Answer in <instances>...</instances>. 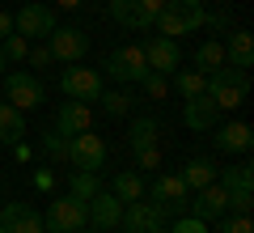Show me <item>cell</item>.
Masks as SVG:
<instances>
[{
  "mask_svg": "<svg viewBox=\"0 0 254 233\" xmlns=\"http://www.w3.org/2000/svg\"><path fill=\"white\" fill-rule=\"evenodd\" d=\"M43 149L51 161H68V136H60L55 127H51V136H43Z\"/></svg>",
  "mask_w": 254,
  "mask_h": 233,
  "instance_id": "32",
  "label": "cell"
},
{
  "mask_svg": "<svg viewBox=\"0 0 254 233\" xmlns=\"http://www.w3.org/2000/svg\"><path fill=\"white\" fill-rule=\"evenodd\" d=\"M68 161H72V170H93L98 174L106 165V140L93 136V127L81 132V136H68Z\"/></svg>",
  "mask_w": 254,
  "mask_h": 233,
  "instance_id": "6",
  "label": "cell"
},
{
  "mask_svg": "<svg viewBox=\"0 0 254 233\" xmlns=\"http://www.w3.org/2000/svg\"><path fill=\"white\" fill-rule=\"evenodd\" d=\"M182 182H187V187H208V182H216V161H212V157H190L187 161V170L178 174Z\"/></svg>",
  "mask_w": 254,
  "mask_h": 233,
  "instance_id": "22",
  "label": "cell"
},
{
  "mask_svg": "<svg viewBox=\"0 0 254 233\" xmlns=\"http://www.w3.org/2000/svg\"><path fill=\"white\" fill-rule=\"evenodd\" d=\"M161 233H208V221H199V216H182V221H174L170 229Z\"/></svg>",
  "mask_w": 254,
  "mask_h": 233,
  "instance_id": "34",
  "label": "cell"
},
{
  "mask_svg": "<svg viewBox=\"0 0 254 233\" xmlns=\"http://www.w3.org/2000/svg\"><path fill=\"white\" fill-rule=\"evenodd\" d=\"M220 64H225V43H216V38H208V43H199V51H195V72H216Z\"/></svg>",
  "mask_w": 254,
  "mask_h": 233,
  "instance_id": "27",
  "label": "cell"
},
{
  "mask_svg": "<svg viewBox=\"0 0 254 233\" xmlns=\"http://www.w3.org/2000/svg\"><path fill=\"white\" fill-rule=\"evenodd\" d=\"M157 119H148V115H140V119H131V127H127V144H131V153L136 149H148V144H157Z\"/></svg>",
  "mask_w": 254,
  "mask_h": 233,
  "instance_id": "26",
  "label": "cell"
},
{
  "mask_svg": "<svg viewBox=\"0 0 254 233\" xmlns=\"http://www.w3.org/2000/svg\"><path fill=\"white\" fill-rule=\"evenodd\" d=\"M140 51H144V64H148V72H165V77H170V72L182 64V51H178V43H174V38H165V34H153V38H144V43H140Z\"/></svg>",
  "mask_w": 254,
  "mask_h": 233,
  "instance_id": "12",
  "label": "cell"
},
{
  "mask_svg": "<svg viewBox=\"0 0 254 233\" xmlns=\"http://www.w3.org/2000/svg\"><path fill=\"white\" fill-rule=\"evenodd\" d=\"M110 195H115L119 204H131V199H140V195H144V178H140L136 170L115 174V182H110Z\"/></svg>",
  "mask_w": 254,
  "mask_h": 233,
  "instance_id": "24",
  "label": "cell"
},
{
  "mask_svg": "<svg viewBox=\"0 0 254 233\" xmlns=\"http://www.w3.org/2000/svg\"><path fill=\"white\" fill-rule=\"evenodd\" d=\"M60 89L68 93L72 102H98V93H102V72H98V68H85V64H72V68L60 72Z\"/></svg>",
  "mask_w": 254,
  "mask_h": 233,
  "instance_id": "8",
  "label": "cell"
},
{
  "mask_svg": "<svg viewBox=\"0 0 254 233\" xmlns=\"http://www.w3.org/2000/svg\"><path fill=\"white\" fill-rule=\"evenodd\" d=\"M225 64H233V68H254V38H250V30H237V34H229Z\"/></svg>",
  "mask_w": 254,
  "mask_h": 233,
  "instance_id": "20",
  "label": "cell"
},
{
  "mask_svg": "<svg viewBox=\"0 0 254 233\" xmlns=\"http://www.w3.org/2000/svg\"><path fill=\"white\" fill-rule=\"evenodd\" d=\"M140 85H144V93L153 102H161L165 93H170V77H165V72H144V81H140Z\"/></svg>",
  "mask_w": 254,
  "mask_h": 233,
  "instance_id": "31",
  "label": "cell"
},
{
  "mask_svg": "<svg viewBox=\"0 0 254 233\" xmlns=\"http://www.w3.org/2000/svg\"><path fill=\"white\" fill-rule=\"evenodd\" d=\"M4 34H13V17H9L4 9H0V38H4Z\"/></svg>",
  "mask_w": 254,
  "mask_h": 233,
  "instance_id": "38",
  "label": "cell"
},
{
  "mask_svg": "<svg viewBox=\"0 0 254 233\" xmlns=\"http://www.w3.org/2000/svg\"><path fill=\"white\" fill-rule=\"evenodd\" d=\"M13 30H17V34H26L30 43H34V38H47V34L55 30V9H51V4H38V0H30V4H21V9H17Z\"/></svg>",
  "mask_w": 254,
  "mask_h": 233,
  "instance_id": "10",
  "label": "cell"
},
{
  "mask_svg": "<svg viewBox=\"0 0 254 233\" xmlns=\"http://www.w3.org/2000/svg\"><path fill=\"white\" fill-rule=\"evenodd\" d=\"M26 140V119H21L17 106H9V102H0V144H21Z\"/></svg>",
  "mask_w": 254,
  "mask_h": 233,
  "instance_id": "21",
  "label": "cell"
},
{
  "mask_svg": "<svg viewBox=\"0 0 254 233\" xmlns=\"http://www.w3.org/2000/svg\"><path fill=\"white\" fill-rule=\"evenodd\" d=\"M136 170H161V149H157V144L136 149Z\"/></svg>",
  "mask_w": 254,
  "mask_h": 233,
  "instance_id": "33",
  "label": "cell"
},
{
  "mask_svg": "<svg viewBox=\"0 0 254 233\" xmlns=\"http://www.w3.org/2000/svg\"><path fill=\"white\" fill-rule=\"evenodd\" d=\"M47 47H51V60L60 64H81L89 55V34L81 26H55L47 34Z\"/></svg>",
  "mask_w": 254,
  "mask_h": 233,
  "instance_id": "5",
  "label": "cell"
},
{
  "mask_svg": "<svg viewBox=\"0 0 254 233\" xmlns=\"http://www.w3.org/2000/svg\"><path fill=\"white\" fill-rule=\"evenodd\" d=\"M220 233H254V225H250V216H246V212H233V216L225 212V225H220Z\"/></svg>",
  "mask_w": 254,
  "mask_h": 233,
  "instance_id": "35",
  "label": "cell"
},
{
  "mask_svg": "<svg viewBox=\"0 0 254 233\" xmlns=\"http://www.w3.org/2000/svg\"><path fill=\"white\" fill-rule=\"evenodd\" d=\"M102 72H106L110 81H123V85H140L144 81V51H140V43H127V47H115V51L102 60Z\"/></svg>",
  "mask_w": 254,
  "mask_h": 233,
  "instance_id": "4",
  "label": "cell"
},
{
  "mask_svg": "<svg viewBox=\"0 0 254 233\" xmlns=\"http://www.w3.org/2000/svg\"><path fill=\"white\" fill-rule=\"evenodd\" d=\"M0 233H43V216L30 204H4L0 208Z\"/></svg>",
  "mask_w": 254,
  "mask_h": 233,
  "instance_id": "16",
  "label": "cell"
},
{
  "mask_svg": "<svg viewBox=\"0 0 254 233\" xmlns=\"http://www.w3.org/2000/svg\"><path fill=\"white\" fill-rule=\"evenodd\" d=\"M212 140H216V149H220V153H250V144H254V132H250V123L233 119V123H220Z\"/></svg>",
  "mask_w": 254,
  "mask_h": 233,
  "instance_id": "19",
  "label": "cell"
},
{
  "mask_svg": "<svg viewBox=\"0 0 254 233\" xmlns=\"http://www.w3.org/2000/svg\"><path fill=\"white\" fill-rule=\"evenodd\" d=\"M81 233H93V229H89V225H85V229H81Z\"/></svg>",
  "mask_w": 254,
  "mask_h": 233,
  "instance_id": "41",
  "label": "cell"
},
{
  "mask_svg": "<svg viewBox=\"0 0 254 233\" xmlns=\"http://www.w3.org/2000/svg\"><path fill=\"white\" fill-rule=\"evenodd\" d=\"M148 199H153L161 212H182V208L190 204V187L178 174H157L153 187H148Z\"/></svg>",
  "mask_w": 254,
  "mask_h": 233,
  "instance_id": "11",
  "label": "cell"
},
{
  "mask_svg": "<svg viewBox=\"0 0 254 233\" xmlns=\"http://www.w3.org/2000/svg\"><path fill=\"white\" fill-rule=\"evenodd\" d=\"M190 216H199V221H216V216L229 212V191L220 182H208V187L195 191V204H187Z\"/></svg>",
  "mask_w": 254,
  "mask_h": 233,
  "instance_id": "14",
  "label": "cell"
},
{
  "mask_svg": "<svg viewBox=\"0 0 254 233\" xmlns=\"http://www.w3.org/2000/svg\"><path fill=\"white\" fill-rule=\"evenodd\" d=\"M4 68H9V60H4V51H0V77H4Z\"/></svg>",
  "mask_w": 254,
  "mask_h": 233,
  "instance_id": "40",
  "label": "cell"
},
{
  "mask_svg": "<svg viewBox=\"0 0 254 233\" xmlns=\"http://www.w3.org/2000/svg\"><path fill=\"white\" fill-rule=\"evenodd\" d=\"M203 21H208L203 0H161V13H157L153 26L161 30L165 38H178V34H195Z\"/></svg>",
  "mask_w": 254,
  "mask_h": 233,
  "instance_id": "2",
  "label": "cell"
},
{
  "mask_svg": "<svg viewBox=\"0 0 254 233\" xmlns=\"http://www.w3.org/2000/svg\"><path fill=\"white\" fill-rule=\"evenodd\" d=\"M0 51H4V60H9V64H26V51H30V38H26V34H17V30H13V34H4V38H0Z\"/></svg>",
  "mask_w": 254,
  "mask_h": 233,
  "instance_id": "28",
  "label": "cell"
},
{
  "mask_svg": "<svg viewBox=\"0 0 254 233\" xmlns=\"http://www.w3.org/2000/svg\"><path fill=\"white\" fill-rule=\"evenodd\" d=\"M98 191H102V187H98V174H93V170H72V195H76V199L89 204Z\"/></svg>",
  "mask_w": 254,
  "mask_h": 233,
  "instance_id": "29",
  "label": "cell"
},
{
  "mask_svg": "<svg viewBox=\"0 0 254 233\" xmlns=\"http://www.w3.org/2000/svg\"><path fill=\"white\" fill-rule=\"evenodd\" d=\"M161 13V0H110V17L127 30H148Z\"/></svg>",
  "mask_w": 254,
  "mask_h": 233,
  "instance_id": "9",
  "label": "cell"
},
{
  "mask_svg": "<svg viewBox=\"0 0 254 233\" xmlns=\"http://www.w3.org/2000/svg\"><path fill=\"white\" fill-rule=\"evenodd\" d=\"M26 60H30V68H47V64H55V60H51V47H47V43L30 47V51H26Z\"/></svg>",
  "mask_w": 254,
  "mask_h": 233,
  "instance_id": "37",
  "label": "cell"
},
{
  "mask_svg": "<svg viewBox=\"0 0 254 233\" xmlns=\"http://www.w3.org/2000/svg\"><path fill=\"white\" fill-rule=\"evenodd\" d=\"M98 102H102V110H106L110 119H123L127 110H131V98H127V93H119V89H110V93L102 89V93H98Z\"/></svg>",
  "mask_w": 254,
  "mask_h": 233,
  "instance_id": "30",
  "label": "cell"
},
{
  "mask_svg": "<svg viewBox=\"0 0 254 233\" xmlns=\"http://www.w3.org/2000/svg\"><path fill=\"white\" fill-rule=\"evenodd\" d=\"M85 0H60V9H81Z\"/></svg>",
  "mask_w": 254,
  "mask_h": 233,
  "instance_id": "39",
  "label": "cell"
},
{
  "mask_svg": "<svg viewBox=\"0 0 254 233\" xmlns=\"http://www.w3.org/2000/svg\"><path fill=\"white\" fill-rule=\"evenodd\" d=\"M85 225H89V204L76 199L72 191L60 195V199H51V208H47V216H43L47 233H81Z\"/></svg>",
  "mask_w": 254,
  "mask_h": 233,
  "instance_id": "3",
  "label": "cell"
},
{
  "mask_svg": "<svg viewBox=\"0 0 254 233\" xmlns=\"http://www.w3.org/2000/svg\"><path fill=\"white\" fill-rule=\"evenodd\" d=\"M93 127V110L85 106V102H64L60 110H55V132L60 136H81V132H89Z\"/></svg>",
  "mask_w": 254,
  "mask_h": 233,
  "instance_id": "17",
  "label": "cell"
},
{
  "mask_svg": "<svg viewBox=\"0 0 254 233\" xmlns=\"http://www.w3.org/2000/svg\"><path fill=\"white\" fill-rule=\"evenodd\" d=\"M216 182L225 191H254V165L237 161V165H229V170H216Z\"/></svg>",
  "mask_w": 254,
  "mask_h": 233,
  "instance_id": "23",
  "label": "cell"
},
{
  "mask_svg": "<svg viewBox=\"0 0 254 233\" xmlns=\"http://www.w3.org/2000/svg\"><path fill=\"white\" fill-rule=\"evenodd\" d=\"M216 119H220V106L208 98V93L182 102V123H187L190 132H212V127H216Z\"/></svg>",
  "mask_w": 254,
  "mask_h": 233,
  "instance_id": "15",
  "label": "cell"
},
{
  "mask_svg": "<svg viewBox=\"0 0 254 233\" xmlns=\"http://www.w3.org/2000/svg\"><path fill=\"white\" fill-rule=\"evenodd\" d=\"M21 4H30V0H21Z\"/></svg>",
  "mask_w": 254,
  "mask_h": 233,
  "instance_id": "42",
  "label": "cell"
},
{
  "mask_svg": "<svg viewBox=\"0 0 254 233\" xmlns=\"http://www.w3.org/2000/svg\"><path fill=\"white\" fill-rule=\"evenodd\" d=\"M208 98L220 110H237L250 98V68H233V64H220L216 72H208Z\"/></svg>",
  "mask_w": 254,
  "mask_h": 233,
  "instance_id": "1",
  "label": "cell"
},
{
  "mask_svg": "<svg viewBox=\"0 0 254 233\" xmlns=\"http://www.w3.org/2000/svg\"><path fill=\"white\" fill-rule=\"evenodd\" d=\"M123 225L127 233H161L165 225V212L157 204H140V199H131V204H123Z\"/></svg>",
  "mask_w": 254,
  "mask_h": 233,
  "instance_id": "13",
  "label": "cell"
},
{
  "mask_svg": "<svg viewBox=\"0 0 254 233\" xmlns=\"http://www.w3.org/2000/svg\"><path fill=\"white\" fill-rule=\"evenodd\" d=\"M43 98H47V89H43V81H38L34 72H9L4 77V102L9 106L34 110V106H43Z\"/></svg>",
  "mask_w": 254,
  "mask_h": 233,
  "instance_id": "7",
  "label": "cell"
},
{
  "mask_svg": "<svg viewBox=\"0 0 254 233\" xmlns=\"http://www.w3.org/2000/svg\"><path fill=\"white\" fill-rule=\"evenodd\" d=\"M43 233H47V229H43Z\"/></svg>",
  "mask_w": 254,
  "mask_h": 233,
  "instance_id": "43",
  "label": "cell"
},
{
  "mask_svg": "<svg viewBox=\"0 0 254 233\" xmlns=\"http://www.w3.org/2000/svg\"><path fill=\"white\" fill-rule=\"evenodd\" d=\"M119 221H123V204L110 191H98L89 199V225L93 229H119Z\"/></svg>",
  "mask_w": 254,
  "mask_h": 233,
  "instance_id": "18",
  "label": "cell"
},
{
  "mask_svg": "<svg viewBox=\"0 0 254 233\" xmlns=\"http://www.w3.org/2000/svg\"><path fill=\"white\" fill-rule=\"evenodd\" d=\"M229 208L250 216V208H254V191H229Z\"/></svg>",
  "mask_w": 254,
  "mask_h": 233,
  "instance_id": "36",
  "label": "cell"
},
{
  "mask_svg": "<svg viewBox=\"0 0 254 233\" xmlns=\"http://www.w3.org/2000/svg\"><path fill=\"white\" fill-rule=\"evenodd\" d=\"M174 89L182 93V102L187 98H199V93H208V77L195 68H174Z\"/></svg>",
  "mask_w": 254,
  "mask_h": 233,
  "instance_id": "25",
  "label": "cell"
}]
</instances>
